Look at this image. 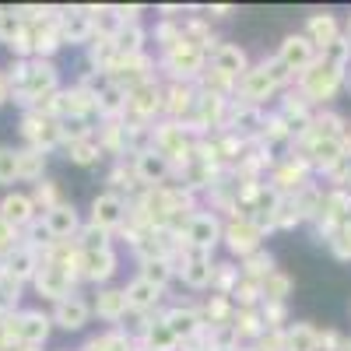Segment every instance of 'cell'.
Segmentation results:
<instances>
[{
    "instance_id": "1",
    "label": "cell",
    "mask_w": 351,
    "mask_h": 351,
    "mask_svg": "<svg viewBox=\"0 0 351 351\" xmlns=\"http://www.w3.org/2000/svg\"><path fill=\"white\" fill-rule=\"evenodd\" d=\"M291 77H295V74H291V71L278 60V56H267V60H260L256 67H250V71L239 77V84H236V99L263 109V102H267L274 92H281V88H285Z\"/></svg>"
},
{
    "instance_id": "2",
    "label": "cell",
    "mask_w": 351,
    "mask_h": 351,
    "mask_svg": "<svg viewBox=\"0 0 351 351\" xmlns=\"http://www.w3.org/2000/svg\"><path fill=\"white\" fill-rule=\"evenodd\" d=\"M60 67H56L53 60H28V77H25V84L14 92V99L11 102H18L21 106V112L25 109H39L46 99H53L56 92H60Z\"/></svg>"
},
{
    "instance_id": "3",
    "label": "cell",
    "mask_w": 351,
    "mask_h": 351,
    "mask_svg": "<svg viewBox=\"0 0 351 351\" xmlns=\"http://www.w3.org/2000/svg\"><path fill=\"white\" fill-rule=\"evenodd\" d=\"M158 67L169 74V81H197L208 67V49H200L190 39H180L176 46L158 53Z\"/></svg>"
},
{
    "instance_id": "4",
    "label": "cell",
    "mask_w": 351,
    "mask_h": 351,
    "mask_svg": "<svg viewBox=\"0 0 351 351\" xmlns=\"http://www.w3.org/2000/svg\"><path fill=\"white\" fill-rule=\"evenodd\" d=\"M18 130H21V141L25 148H36V152H56L64 148V134H60V120L39 112V109H25L21 120H18Z\"/></svg>"
},
{
    "instance_id": "5",
    "label": "cell",
    "mask_w": 351,
    "mask_h": 351,
    "mask_svg": "<svg viewBox=\"0 0 351 351\" xmlns=\"http://www.w3.org/2000/svg\"><path fill=\"white\" fill-rule=\"evenodd\" d=\"M180 236L186 239V246H190L193 253H215V246H218L221 236H225V218L215 215L211 208H197V211L186 218V225H183Z\"/></svg>"
},
{
    "instance_id": "6",
    "label": "cell",
    "mask_w": 351,
    "mask_h": 351,
    "mask_svg": "<svg viewBox=\"0 0 351 351\" xmlns=\"http://www.w3.org/2000/svg\"><path fill=\"white\" fill-rule=\"evenodd\" d=\"M341 84H344V71H337V67H330V64H324V60H316L309 71H302V74L295 77V88L306 95L309 106L330 102V99L337 95Z\"/></svg>"
},
{
    "instance_id": "7",
    "label": "cell",
    "mask_w": 351,
    "mask_h": 351,
    "mask_svg": "<svg viewBox=\"0 0 351 351\" xmlns=\"http://www.w3.org/2000/svg\"><path fill=\"white\" fill-rule=\"evenodd\" d=\"M165 109V84L162 77H152L137 84L134 92H127V123H155V116H162Z\"/></svg>"
},
{
    "instance_id": "8",
    "label": "cell",
    "mask_w": 351,
    "mask_h": 351,
    "mask_svg": "<svg viewBox=\"0 0 351 351\" xmlns=\"http://www.w3.org/2000/svg\"><path fill=\"white\" fill-rule=\"evenodd\" d=\"M8 330L18 348H43L53 330V319L43 309H18L14 316H8Z\"/></svg>"
},
{
    "instance_id": "9",
    "label": "cell",
    "mask_w": 351,
    "mask_h": 351,
    "mask_svg": "<svg viewBox=\"0 0 351 351\" xmlns=\"http://www.w3.org/2000/svg\"><path fill=\"white\" fill-rule=\"evenodd\" d=\"M263 232L239 211V215H228L225 218V236H221V243H225V250L236 256V260H246L250 253H256V250H263Z\"/></svg>"
},
{
    "instance_id": "10",
    "label": "cell",
    "mask_w": 351,
    "mask_h": 351,
    "mask_svg": "<svg viewBox=\"0 0 351 351\" xmlns=\"http://www.w3.org/2000/svg\"><path fill=\"white\" fill-rule=\"evenodd\" d=\"M127 215H130V200H123L120 193H112V190H102L92 197V208H88V221L99 225L102 232H120L127 225Z\"/></svg>"
},
{
    "instance_id": "11",
    "label": "cell",
    "mask_w": 351,
    "mask_h": 351,
    "mask_svg": "<svg viewBox=\"0 0 351 351\" xmlns=\"http://www.w3.org/2000/svg\"><path fill=\"white\" fill-rule=\"evenodd\" d=\"M49 319H53V327H60L67 334H81L88 324H92V302H88L81 291H74V295L53 302Z\"/></svg>"
},
{
    "instance_id": "12",
    "label": "cell",
    "mask_w": 351,
    "mask_h": 351,
    "mask_svg": "<svg viewBox=\"0 0 351 351\" xmlns=\"http://www.w3.org/2000/svg\"><path fill=\"white\" fill-rule=\"evenodd\" d=\"M95 8H64L60 11V39L64 46H88L95 39Z\"/></svg>"
},
{
    "instance_id": "13",
    "label": "cell",
    "mask_w": 351,
    "mask_h": 351,
    "mask_svg": "<svg viewBox=\"0 0 351 351\" xmlns=\"http://www.w3.org/2000/svg\"><path fill=\"white\" fill-rule=\"evenodd\" d=\"M197 99H200L197 81H165V109H162V116L165 120H176V123H186Z\"/></svg>"
},
{
    "instance_id": "14",
    "label": "cell",
    "mask_w": 351,
    "mask_h": 351,
    "mask_svg": "<svg viewBox=\"0 0 351 351\" xmlns=\"http://www.w3.org/2000/svg\"><path fill=\"white\" fill-rule=\"evenodd\" d=\"M92 302V316H99L102 324H112V327H120V319H127L130 306H127V291L120 285H102L95 288V295L88 299Z\"/></svg>"
},
{
    "instance_id": "15",
    "label": "cell",
    "mask_w": 351,
    "mask_h": 351,
    "mask_svg": "<svg viewBox=\"0 0 351 351\" xmlns=\"http://www.w3.org/2000/svg\"><path fill=\"white\" fill-rule=\"evenodd\" d=\"M274 56H278V60H281V64H285L291 74L299 77L302 71H309V67L319 60V49H316V46H313L306 36H285Z\"/></svg>"
},
{
    "instance_id": "16",
    "label": "cell",
    "mask_w": 351,
    "mask_h": 351,
    "mask_svg": "<svg viewBox=\"0 0 351 351\" xmlns=\"http://www.w3.org/2000/svg\"><path fill=\"white\" fill-rule=\"evenodd\" d=\"M130 162H134V176H137V183L144 186V190H152V186H165V183H172L176 176H172V165L158 155V152H141V155H130Z\"/></svg>"
},
{
    "instance_id": "17",
    "label": "cell",
    "mask_w": 351,
    "mask_h": 351,
    "mask_svg": "<svg viewBox=\"0 0 351 351\" xmlns=\"http://www.w3.org/2000/svg\"><path fill=\"white\" fill-rule=\"evenodd\" d=\"M116 271H120V256H116V250H99V253H81V281L88 285H109L116 278Z\"/></svg>"
},
{
    "instance_id": "18",
    "label": "cell",
    "mask_w": 351,
    "mask_h": 351,
    "mask_svg": "<svg viewBox=\"0 0 351 351\" xmlns=\"http://www.w3.org/2000/svg\"><path fill=\"white\" fill-rule=\"evenodd\" d=\"M39 267H43V253H39L36 246L18 243V246L4 256V274L14 278L18 285H32L36 274H39Z\"/></svg>"
},
{
    "instance_id": "19",
    "label": "cell",
    "mask_w": 351,
    "mask_h": 351,
    "mask_svg": "<svg viewBox=\"0 0 351 351\" xmlns=\"http://www.w3.org/2000/svg\"><path fill=\"white\" fill-rule=\"evenodd\" d=\"M208 67L221 71L225 77H232V81L239 84V77L250 71V56H246V49H243L239 43H218V46L208 53Z\"/></svg>"
},
{
    "instance_id": "20",
    "label": "cell",
    "mask_w": 351,
    "mask_h": 351,
    "mask_svg": "<svg viewBox=\"0 0 351 351\" xmlns=\"http://www.w3.org/2000/svg\"><path fill=\"white\" fill-rule=\"evenodd\" d=\"M162 319L169 324V330L176 334V341L186 344L193 341L197 334H204V316H200V306H169L162 313Z\"/></svg>"
},
{
    "instance_id": "21",
    "label": "cell",
    "mask_w": 351,
    "mask_h": 351,
    "mask_svg": "<svg viewBox=\"0 0 351 351\" xmlns=\"http://www.w3.org/2000/svg\"><path fill=\"white\" fill-rule=\"evenodd\" d=\"M43 221H46V228H49V236L56 239V243H67V239H77V232H81V211L74 208L71 200H64V204H56L53 211H46L43 215Z\"/></svg>"
},
{
    "instance_id": "22",
    "label": "cell",
    "mask_w": 351,
    "mask_h": 351,
    "mask_svg": "<svg viewBox=\"0 0 351 351\" xmlns=\"http://www.w3.org/2000/svg\"><path fill=\"white\" fill-rule=\"evenodd\" d=\"M0 218H4L14 232H25L28 225L39 218L36 204H32V193H21V190L4 193V200H0Z\"/></svg>"
},
{
    "instance_id": "23",
    "label": "cell",
    "mask_w": 351,
    "mask_h": 351,
    "mask_svg": "<svg viewBox=\"0 0 351 351\" xmlns=\"http://www.w3.org/2000/svg\"><path fill=\"white\" fill-rule=\"evenodd\" d=\"M180 278L190 291H208L211 278H215V256L211 253H186V260L180 263Z\"/></svg>"
},
{
    "instance_id": "24",
    "label": "cell",
    "mask_w": 351,
    "mask_h": 351,
    "mask_svg": "<svg viewBox=\"0 0 351 351\" xmlns=\"http://www.w3.org/2000/svg\"><path fill=\"white\" fill-rule=\"evenodd\" d=\"M123 291H127V306H130V313H158V306H162V299H165V291L155 288L152 281H144V278L127 281Z\"/></svg>"
},
{
    "instance_id": "25",
    "label": "cell",
    "mask_w": 351,
    "mask_h": 351,
    "mask_svg": "<svg viewBox=\"0 0 351 351\" xmlns=\"http://www.w3.org/2000/svg\"><path fill=\"white\" fill-rule=\"evenodd\" d=\"M316 49H327L334 39H341V21L334 18V14H309V21H306V32H302Z\"/></svg>"
},
{
    "instance_id": "26",
    "label": "cell",
    "mask_w": 351,
    "mask_h": 351,
    "mask_svg": "<svg viewBox=\"0 0 351 351\" xmlns=\"http://www.w3.org/2000/svg\"><path fill=\"white\" fill-rule=\"evenodd\" d=\"M84 49H88V71L112 74V67L120 64V49H116V39H102V36H95Z\"/></svg>"
},
{
    "instance_id": "27",
    "label": "cell",
    "mask_w": 351,
    "mask_h": 351,
    "mask_svg": "<svg viewBox=\"0 0 351 351\" xmlns=\"http://www.w3.org/2000/svg\"><path fill=\"white\" fill-rule=\"evenodd\" d=\"M200 316H204V327H228L232 319H236V302H232V295L211 291L200 306Z\"/></svg>"
},
{
    "instance_id": "28",
    "label": "cell",
    "mask_w": 351,
    "mask_h": 351,
    "mask_svg": "<svg viewBox=\"0 0 351 351\" xmlns=\"http://www.w3.org/2000/svg\"><path fill=\"white\" fill-rule=\"evenodd\" d=\"M46 165H49V155L46 152H36V148H18V180L21 183H43L46 180Z\"/></svg>"
},
{
    "instance_id": "29",
    "label": "cell",
    "mask_w": 351,
    "mask_h": 351,
    "mask_svg": "<svg viewBox=\"0 0 351 351\" xmlns=\"http://www.w3.org/2000/svg\"><path fill=\"white\" fill-rule=\"evenodd\" d=\"M137 344H141V348H148V351H180V341H176V334L169 330V324L162 319V313L148 324V330L141 334Z\"/></svg>"
},
{
    "instance_id": "30",
    "label": "cell",
    "mask_w": 351,
    "mask_h": 351,
    "mask_svg": "<svg viewBox=\"0 0 351 351\" xmlns=\"http://www.w3.org/2000/svg\"><path fill=\"white\" fill-rule=\"evenodd\" d=\"M64 152H67V158H71L74 165H81V169H95V165H102V158H106V152H102V144H99L95 134L84 137V141H74V144H64Z\"/></svg>"
},
{
    "instance_id": "31",
    "label": "cell",
    "mask_w": 351,
    "mask_h": 351,
    "mask_svg": "<svg viewBox=\"0 0 351 351\" xmlns=\"http://www.w3.org/2000/svg\"><path fill=\"white\" fill-rule=\"evenodd\" d=\"M116 49H120V56H141V53H148V28H144L141 21H127L120 28V36H116Z\"/></svg>"
},
{
    "instance_id": "32",
    "label": "cell",
    "mask_w": 351,
    "mask_h": 351,
    "mask_svg": "<svg viewBox=\"0 0 351 351\" xmlns=\"http://www.w3.org/2000/svg\"><path fill=\"white\" fill-rule=\"evenodd\" d=\"M137 278L152 281L155 288L165 291V288L172 285V278H180V271H176V263H172V260L158 256V260H141V263H137Z\"/></svg>"
},
{
    "instance_id": "33",
    "label": "cell",
    "mask_w": 351,
    "mask_h": 351,
    "mask_svg": "<svg viewBox=\"0 0 351 351\" xmlns=\"http://www.w3.org/2000/svg\"><path fill=\"white\" fill-rule=\"evenodd\" d=\"M95 116L99 120H123L127 116V92L120 84H109L106 92L95 99Z\"/></svg>"
},
{
    "instance_id": "34",
    "label": "cell",
    "mask_w": 351,
    "mask_h": 351,
    "mask_svg": "<svg viewBox=\"0 0 351 351\" xmlns=\"http://www.w3.org/2000/svg\"><path fill=\"white\" fill-rule=\"evenodd\" d=\"M285 351H319V330L313 324H288Z\"/></svg>"
},
{
    "instance_id": "35",
    "label": "cell",
    "mask_w": 351,
    "mask_h": 351,
    "mask_svg": "<svg viewBox=\"0 0 351 351\" xmlns=\"http://www.w3.org/2000/svg\"><path fill=\"white\" fill-rule=\"evenodd\" d=\"M288 295H291V278H288L281 267L260 281V299H263V302H285V306H288ZM263 302H260V306H263Z\"/></svg>"
},
{
    "instance_id": "36",
    "label": "cell",
    "mask_w": 351,
    "mask_h": 351,
    "mask_svg": "<svg viewBox=\"0 0 351 351\" xmlns=\"http://www.w3.org/2000/svg\"><path fill=\"white\" fill-rule=\"evenodd\" d=\"M239 271H243V278H250V281H263L267 274H274V271H278L274 253H267V250L250 253L246 260H239Z\"/></svg>"
},
{
    "instance_id": "37",
    "label": "cell",
    "mask_w": 351,
    "mask_h": 351,
    "mask_svg": "<svg viewBox=\"0 0 351 351\" xmlns=\"http://www.w3.org/2000/svg\"><path fill=\"white\" fill-rule=\"evenodd\" d=\"M243 281V271L239 263L232 260H215V278H211V291H218V295H232L236 291V285Z\"/></svg>"
},
{
    "instance_id": "38",
    "label": "cell",
    "mask_w": 351,
    "mask_h": 351,
    "mask_svg": "<svg viewBox=\"0 0 351 351\" xmlns=\"http://www.w3.org/2000/svg\"><path fill=\"white\" fill-rule=\"evenodd\" d=\"M32 204H36L39 218H43L46 211H53L56 204H64V190H60V183H56V180H43V183H36V186H32Z\"/></svg>"
},
{
    "instance_id": "39",
    "label": "cell",
    "mask_w": 351,
    "mask_h": 351,
    "mask_svg": "<svg viewBox=\"0 0 351 351\" xmlns=\"http://www.w3.org/2000/svg\"><path fill=\"white\" fill-rule=\"evenodd\" d=\"M74 243H77V250H81V253H99V250H109V246H112V236H109V232H102L99 225L84 221Z\"/></svg>"
},
{
    "instance_id": "40",
    "label": "cell",
    "mask_w": 351,
    "mask_h": 351,
    "mask_svg": "<svg viewBox=\"0 0 351 351\" xmlns=\"http://www.w3.org/2000/svg\"><path fill=\"white\" fill-rule=\"evenodd\" d=\"M299 221H306V218H302V211H299L295 197H281V200H278V211H274V232H291Z\"/></svg>"
},
{
    "instance_id": "41",
    "label": "cell",
    "mask_w": 351,
    "mask_h": 351,
    "mask_svg": "<svg viewBox=\"0 0 351 351\" xmlns=\"http://www.w3.org/2000/svg\"><path fill=\"white\" fill-rule=\"evenodd\" d=\"M319 60L330 64V67H337V71H348V64H351V39H348V36L334 39L327 49H319Z\"/></svg>"
},
{
    "instance_id": "42",
    "label": "cell",
    "mask_w": 351,
    "mask_h": 351,
    "mask_svg": "<svg viewBox=\"0 0 351 351\" xmlns=\"http://www.w3.org/2000/svg\"><path fill=\"white\" fill-rule=\"evenodd\" d=\"M21 288L25 285H18L14 278H0V316H14L18 313V306H21Z\"/></svg>"
},
{
    "instance_id": "43",
    "label": "cell",
    "mask_w": 351,
    "mask_h": 351,
    "mask_svg": "<svg viewBox=\"0 0 351 351\" xmlns=\"http://www.w3.org/2000/svg\"><path fill=\"white\" fill-rule=\"evenodd\" d=\"M21 28H25V21H21L18 8H0V43L11 46L21 36Z\"/></svg>"
},
{
    "instance_id": "44",
    "label": "cell",
    "mask_w": 351,
    "mask_h": 351,
    "mask_svg": "<svg viewBox=\"0 0 351 351\" xmlns=\"http://www.w3.org/2000/svg\"><path fill=\"white\" fill-rule=\"evenodd\" d=\"M18 180V148L0 144V186H14Z\"/></svg>"
},
{
    "instance_id": "45",
    "label": "cell",
    "mask_w": 351,
    "mask_h": 351,
    "mask_svg": "<svg viewBox=\"0 0 351 351\" xmlns=\"http://www.w3.org/2000/svg\"><path fill=\"white\" fill-rule=\"evenodd\" d=\"M256 348H260V351H285V330H274V327H267V330L260 334Z\"/></svg>"
},
{
    "instance_id": "46",
    "label": "cell",
    "mask_w": 351,
    "mask_h": 351,
    "mask_svg": "<svg viewBox=\"0 0 351 351\" xmlns=\"http://www.w3.org/2000/svg\"><path fill=\"white\" fill-rule=\"evenodd\" d=\"M14 246H18V232H14L4 218H0V256H8Z\"/></svg>"
},
{
    "instance_id": "47",
    "label": "cell",
    "mask_w": 351,
    "mask_h": 351,
    "mask_svg": "<svg viewBox=\"0 0 351 351\" xmlns=\"http://www.w3.org/2000/svg\"><path fill=\"white\" fill-rule=\"evenodd\" d=\"M14 99V92H11V81H8V71L0 67V106H8Z\"/></svg>"
},
{
    "instance_id": "48",
    "label": "cell",
    "mask_w": 351,
    "mask_h": 351,
    "mask_svg": "<svg viewBox=\"0 0 351 351\" xmlns=\"http://www.w3.org/2000/svg\"><path fill=\"white\" fill-rule=\"evenodd\" d=\"M344 84H348V92H351V74H344Z\"/></svg>"
},
{
    "instance_id": "49",
    "label": "cell",
    "mask_w": 351,
    "mask_h": 351,
    "mask_svg": "<svg viewBox=\"0 0 351 351\" xmlns=\"http://www.w3.org/2000/svg\"><path fill=\"white\" fill-rule=\"evenodd\" d=\"M14 351H39V348H14Z\"/></svg>"
},
{
    "instance_id": "50",
    "label": "cell",
    "mask_w": 351,
    "mask_h": 351,
    "mask_svg": "<svg viewBox=\"0 0 351 351\" xmlns=\"http://www.w3.org/2000/svg\"><path fill=\"white\" fill-rule=\"evenodd\" d=\"M243 351H260V348H256V344H250V348H243Z\"/></svg>"
},
{
    "instance_id": "51",
    "label": "cell",
    "mask_w": 351,
    "mask_h": 351,
    "mask_svg": "<svg viewBox=\"0 0 351 351\" xmlns=\"http://www.w3.org/2000/svg\"><path fill=\"white\" fill-rule=\"evenodd\" d=\"M348 39H351V18H348Z\"/></svg>"
},
{
    "instance_id": "52",
    "label": "cell",
    "mask_w": 351,
    "mask_h": 351,
    "mask_svg": "<svg viewBox=\"0 0 351 351\" xmlns=\"http://www.w3.org/2000/svg\"><path fill=\"white\" fill-rule=\"evenodd\" d=\"M134 351H148V348H141V344H137V348H134Z\"/></svg>"
}]
</instances>
